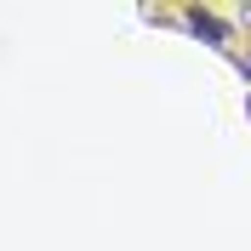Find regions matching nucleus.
<instances>
[{
	"label": "nucleus",
	"mask_w": 251,
	"mask_h": 251,
	"mask_svg": "<svg viewBox=\"0 0 251 251\" xmlns=\"http://www.w3.org/2000/svg\"><path fill=\"white\" fill-rule=\"evenodd\" d=\"M188 23H194V29L211 40V46H223V40H228V34H223V23H217V17H205V12H188Z\"/></svg>",
	"instance_id": "f257e3e1"
}]
</instances>
